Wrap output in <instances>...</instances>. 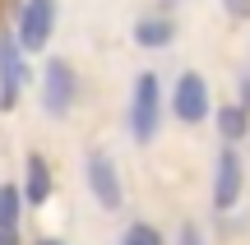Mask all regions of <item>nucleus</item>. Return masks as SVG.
<instances>
[{
    "mask_svg": "<svg viewBox=\"0 0 250 245\" xmlns=\"http://www.w3.org/2000/svg\"><path fill=\"white\" fill-rule=\"evenodd\" d=\"M162 120H167V93H162V74L158 70H139L130 83V102H125V130L139 148L158 144Z\"/></svg>",
    "mask_w": 250,
    "mask_h": 245,
    "instance_id": "1",
    "label": "nucleus"
},
{
    "mask_svg": "<svg viewBox=\"0 0 250 245\" xmlns=\"http://www.w3.org/2000/svg\"><path fill=\"white\" fill-rule=\"evenodd\" d=\"M250 190V167L241 157V144H223L213 153V176H208V204H213V218H227V213L241 208Z\"/></svg>",
    "mask_w": 250,
    "mask_h": 245,
    "instance_id": "2",
    "label": "nucleus"
},
{
    "mask_svg": "<svg viewBox=\"0 0 250 245\" xmlns=\"http://www.w3.org/2000/svg\"><path fill=\"white\" fill-rule=\"evenodd\" d=\"M37 107L51 120H65L79 107V70L65 56H46L42 60V70H37Z\"/></svg>",
    "mask_w": 250,
    "mask_h": 245,
    "instance_id": "3",
    "label": "nucleus"
},
{
    "mask_svg": "<svg viewBox=\"0 0 250 245\" xmlns=\"http://www.w3.org/2000/svg\"><path fill=\"white\" fill-rule=\"evenodd\" d=\"M167 116L176 120V125H186V130L213 120V88H208V79H204L199 70H181L176 79H171Z\"/></svg>",
    "mask_w": 250,
    "mask_h": 245,
    "instance_id": "4",
    "label": "nucleus"
},
{
    "mask_svg": "<svg viewBox=\"0 0 250 245\" xmlns=\"http://www.w3.org/2000/svg\"><path fill=\"white\" fill-rule=\"evenodd\" d=\"M28 83H33V65H28V51L19 46L14 23H9V28H0V111L5 116L23 102Z\"/></svg>",
    "mask_w": 250,
    "mask_h": 245,
    "instance_id": "5",
    "label": "nucleus"
},
{
    "mask_svg": "<svg viewBox=\"0 0 250 245\" xmlns=\"http://www.w3.org/2000/svg\"><path fill=\"white\" fill-rule=\"evenodd\" d=\"M83 181H88V194L102 213H121L125 208V176L116 167V157L107 148H88L83 157Z\"/></svg>",
    "mask_w": 250,
    "mask_h": 245,
    "instance_id": "6",
    "label": "nucleus"
},
{
    "mask_svg": "<svg viewBox=\"0 0 250 245\" xmlns=\"http://www.w3.org/2000/svg\"><path fill=\"white\" fill-rule=\"evenodd\" d=\"M14 37L28 56L46 51L56 37V0H19L14 9Z\"/></svg>",
    "mask_w": 250,
    "mask_h": 245,
    "instance_id": "7",
    "label": "nucleus"
},
{
    "mask_svg": "<svg viewBox=\"0 0 250 245\" xmlns=\"http://www.w3.org/2000/svg\"><path fill=\"white\" fill-rule=\"evenodd\" d=\"M19 185H23L28 208H46V204H51V194H56V176H51L46 153H37V148H28V153H23V176H19Z\"/></svg>",
    "mask_w": 250,
    "mask_h": 245,
    "instance_id": "8",
    "label": "nucleus"
},
{
    "mask_svg": "<svg viewBox=\"0 0 250 245\" xmlns=\"http://www.w3.org/2000/svg\"><path fill=\"white\" fill-rule=\"evenodd\" d=\"M130 42L139 46V51H167V46L176 42V19H171L167 9L134 19V28H130Z\"/></svg>",
    "mask_w": 250,
    "mask_h": 245,
    "instance_id": "9",
    "label": "nucleus"
},
{
    "mask_svg": "<svg viewBox=\"0 0 250 245\" xmlns=\"http://www.w3.org/2000/svg\"><path fill=\"white\" fill-rule=\"evenodd\" d=\"M213 125H218V139L223 144H246L250 139V111L241 107V102H218L213 107Z\"/></svg>",
    "mask_w": 250,
    "mask_h": 245,
    "instance_id": "10",
    "label": "nucleus"
},
{
    "mask_svg": "<svg viewBox=\"0 0 250 245\" xmlns=\"http://www.w3.org/2000/svg\"><path fill=\"white\" fill-rule=\"evenodd\" d=\"M23 208H28L23 185H19V181H0V227H14V231H19Z\"/></svg>",
    "mask_w": 250,
    "mask_h": 245,
    "instance_id": "11",
    "label": "nucleus"
},
{
    "mask_svg": "<svg viewBox=\"0 0 250 245\" xmlns=\"http://www.w3.org/2000/svg\"><path fill=\"white\" fill-rule=\"evenodd\" d=\"M116 245H167V241H162V231L153 227V222H144V218H139V222H130V227L121 231V241H116Z\"/></svg>",
    "mask_w": 250,
    "mask_h": 245,
    "instance_id": "12",
    "label": "nucleus"
},
{
    "mask_svg": "<svg viewBox=\"0 0 250 245\" xmlns=\"http://www.w3.org/2000/svg\"><path fill=\"white\" fill-rule=\"evenodd\" d=\"M171 245H208V241H204V227H199V222H181Z\"/></svg>",
    "mask_w": 250,
    "mask_h": 245,
    "instance_id": "13",
    "label": "nucleus"
},
{
    "mask_svg": "<svg viewBox=\"0 0 250 245\" xmlns=\"http://www.w3.org/2000/svg\"><path fill=\"white\" fill-rule=\"evenodd\" d=\"M223 9L236 19V23H250V0H223Z\"/></svg>",
    "mask_w": 250,
    "mask_h": 245,
    "instance_id": "14",
    "label": "nucleus"
},
{
    "mask_svg": "<svg viewBox=\"0 0 250 245\" xmlns=\"http://www.w3.org/2000/svg\"><path fill=\"white\" fill-rule=\"evenodd\" d=\"M236 102H241V107L250 111V70H241V74H236Z\"/></svg>",
    "mask_w": 250,
    "mask_h": 245,
    "instance_id": "15",
    "label": "nucleus"
},
{
    "mask_svg": "<svg viewBox=\"0 0 250 245\" xmlns=\"http://www.w3.org/2000/svg\"><path fill=\"white\" fill-rule=\"evenodd\" d=\"M0 245H23V241H19L14 227H0Z\"/></svg>",
    "mask_w": 250,
    "mask_h": 245,
    "instance_id": "16",
    "label": "nucleus"
},
{
    "mask_svg": "<svg viewBox=\"0 0 250 245\" xmlns=\"http://www.w3.org/2000/svg\"><path fill=\"white\" fill-rule=\"evenodd\" d=\"M33 245H70V241H65V236H37Z\"/></svg>",
    "mask_w": 250,
    "mask_h": 245,
    "instance_id": "17",
    "label": "nucleus"
},
{
    "mask_svg": "<svg viewBox=\"0 0 250 245\" xmlns=\"http://www.w3.org/2000/svg\"><path fill=\"white\" fill-rule=\"evenodd\" d=\"M158 5H162V9H167V14H171V9H176V5H181V0H158Z\"/></svg>",
    "mask_w": 250,
    "mask_h": 245,
    "instance_id": "18",
    "label": "nucleus"
},
{
    "mask_svg": "<svg viewBox=\"0 0 250 245\" xmlns=\"http://www.w3.org/2000/svg\"><path fill=\"white\" fill-rule=\"evenodd\" d=\"M218 5H223V0H218Z\"/></svg>",
    "mask_w": 250,
    "mask_h": 245,
    "instance_id": "19",
    "label": "nucleus"
}]
</instances>
